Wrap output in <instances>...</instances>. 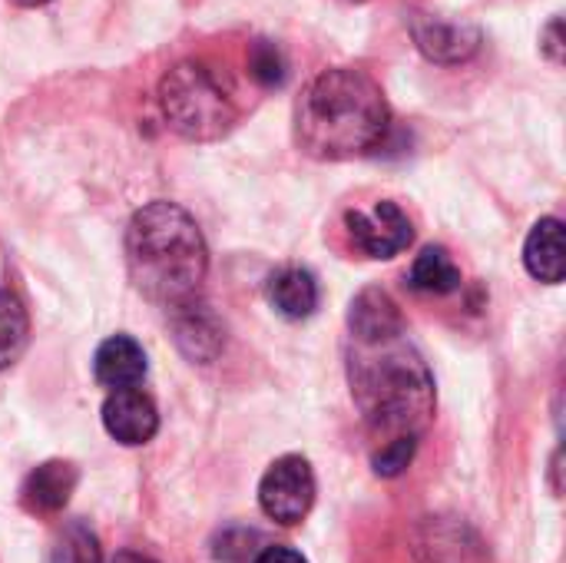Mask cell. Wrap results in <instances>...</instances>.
I'll list each match as a JSON object with an SVG mask.
<instances>
[{
	"label": "cell",
	"mask_w": 566,
	"mask_h": 563,
	"mask_svg": "<svg viewBox=\"0 0 566 563\" xmlns=\"http://www.w3.org/2000/svg\"><path fill=\"white\" fill-rule=\"evenodd\" d=\"M348 378L368 428L388 441L418 438L434 415V378L405 338V325L352 335Z\"/></svg>",
	"instance_id": "6da1fadb"
},
{
	"label": "cell",
	"mask_w": 566,
	"mask_h": 563,
	"mask_svg": "<svg viewBox=\"0 0 566 563\" xmlns=\"http://www.w3.org/2000/svg\"><path fill=\"white\" fill-rule=\"evenodd\" d=\"M388 126V100L365 70H325L295 103V139L315 159L365 156L385 143Z\"/></svg>",
	"instance_id": "7a4b0ae2"
},
{
	"label": "cell",
	"mask_w": 566,
	"mask_h": 563,
	"mask_svg": "<svg viewBox=\"0 0 566 563\" xmlns=\"http://www.w3.org/2000/svg\"><path fill=\"white\" fill-rule=\"evenodd\" d=\"M126 262L133 285L166 309H186L209 272L206 239L196 219L176 202H149L133 216Z\"/></svg>",
	"instance_id": "3957f363"
},
{
	"label": "cell",
	"mask_w": 566,
	"mask_h": 563,
	"mask_svg": "<svg viewBox=\"0 0 566 563\" xmlns=\"http://www.w3.org/2000/svg\"><path fill=\"white\" fill-rule=\"evenodd\" d=\"M159 103H163L169 126L179 136L196 139V143L226 136L239 116L235 100L226 90L222 76L199 60H186L163 76Z\"/></svg>",
	"instance_id": "277c9868"
},
{
	"label": "cell",
	"mask_w": 566,
	"mask_h": 563,
	"mask_svg": "<svg viewBox=\"0 0 566 563\" xmlns=\"http://www.w3.org/2000/svg\"><path fill=\"white\" fill-rule=\"evenodd\" d=\"M315 504V475L302 455H285L259 481V508L275 524L295 528Z\"/></svg>",
	"instance_id": "5b68a950"
},
{
	"label": "cell",
	"mask_w": 566,
	"mask_h": 563,
	"mask_svg": "<svg viewBox=\"0 0 566 563\" xmlns=\"http://www.w3.org/2000/svg\"><path fill=\"white\" fill-rule=\"evenodd\" d=\"M345 226H348L352 242L371 259H395L415 239L408 212L398 202H388V199L375 202L371 209L345 212Z\"/></svg>",
	"instance_id": "8992f818"
},
{
	"label": "cell",
	"mask_w": 566,
	"mask_h": 563,
	"mask_svg": "<svg viewBox=\"0 0 566 563\" xmlns=\"http://www.w3.org/2000/svg\"><path fill=\"white\" fill-rule=\"evenodd\" d=\"M103 428L113 441L136 448L156 438L159 431V415L149 395L139 388H116L103 402Z\"/></svg>",
	"instance_id": "52a82bcc"
},
{
	"label": "cell",
	"mask_w": 566,
	"mask_h": 563,
	"mask_svg": "<svg viewBox=\"0 0 566 563\" xmlns=\"http://www.w3.org/2000/svg\"><path fill=\"white\" fill-rule=\"evenodd\" d=\"M415 40L421 46V53L434 63H461L468 60L478 46H481V33L468 23H451L444 17H428L418 13L411 20Z\"/></svg>",
	"instance_id": "ba28073f"
},
{
	"label": "cell",
	"mask_w": 566,
	"mask_h": 563,
	"mask_svg": "<svg viewBox=\"0 0 566 563\" xmlns=\"http://www.w3.org/2000/svg\"><path fill=\"white\" fill-rule=\"evenodd\" d=\"M96 382L106 388H136L146 378V352L129 335H113L96 348L93 358Z\"/></svg>",
	"instance_id": "9c48e42d"
},
{
	"label": "cell",
	"mask_w": 566,
	"mask_h": 563,
	"mask_svg": "<svg viewBox=\"0 0 566 563\" xmlns=\"http://www.w3.org/2000/svg\"><path fill=\"white\" fill-rule=\"evenodd\" d=\"M73 488H76V468L70 461H46L27 475L20 501L33 514H56L66 508Z\"/></svg>",
	"instance_id": "30bf717a"
},
{
	"label": "cell",
	"mask_w": 566,
	"mask_h": 563,
	"mask_svg": "<svg viewBox=\"0 0 566 563\" xmlns=\"http://www.w3.org/2000/svg\"><path fill=\"white\" fill-rule=\"evenodd\" d=\"M524 265L537 282L557 285L566 275V246L564 222L560 219H541L524 246Z\"/></svg>",
	"instance_id": "8fae6325"
},
{
	"label": "cell",
	"mask_w": 566,
	"mask_h": 563,
	"mask_svg": "<svg viewBox=\"0 0 566 563\" xmlns=\"http://www.w3.org/2000/svg\"><path fill=\"white\" fill-rule=\"evenodd\" d=\"M269 302L292 322L308 319L318 309V282L308 269H282L269 279Z\"/></svg>",
	"instance_id": "7c38bea8"
},
{
	"label": "cell",
	"mask_w": 566,
	"mask_h": 563,
	"mask_svg": "<svg viewBox=\"0 0 566 563\" xmlns=\"http://www.w3.org/2000/svg\"><path fill=\"white\" fill-rule=\"evenodd\" d=\"M411 285L428 295H448L461 289V269L454 265L448 249L428 246L411 265Z\"/></svg>",
	"instance_id": "4fadbf2b"
},
{
	"label": "cell",
	"mask_w": 566,
	"mask_h": 563,
	"mask_svg": "<svg viewBox=\"0 0 566 563\" xmlns=\"http://www.w3.org/2000/svg\"><path fill=\"white\" fill-rule=\"evenodd\" d=\"M27 338H30V319L23 299L13 289H0V372L23 355Z\"/></svg>",
	"instance_id": "5bb4252c"
},
{
	"label": "cell",
	"mask_w": 566,
	"mask_h": 563,
	"mask_svg": "<svg viewBox=\"0 0 566 563\" xmlns=\"http://www.w3.org/2000/svg\"><path fill=\"white\" fill-rule=\"evenodd\" d=\"M50 563H103L99 544L83 524H66L50 551Z\"/></svg>",
	"instance_id": "9a60e30c"
},
{
	"label": "cell",
	"mask_w": 566,
	"mask_h": 563,
	"mask_svg": "<svg viewBox=\"0 0 566 563\" xmlns=\"http://www.w3.org/2000/svg\"><path fill=\"white\" fill-rule=\"evenodd\" d=\"M249 73L262 83V86H282L289 76V63L285 53L272 43V40H255L249 50Z\"/></svg>",
	"instance_id": "2e32d148"
},
{
	"label": "cell",
	"mask_w": 566,
	"mask_h": 563,
	"mask_svg": "<svg viewBox=\"0 0 566 563\" xmlns=\"http://www.w3.org/2000/svg\"><path fill=\"white\" fill-rule=\"evenodd\" d=\"M415 448H418V438H395V441H385L381 451L375 455V471H378L381 478L401 475V471L411 465Z\"/></svg>",
	"instance_id": "e0dca14e"
},
{
	"label": "cell",
	"mask_w": 566,
	"mask_h": 563,
	"mask_svg": "<svg viewBox=\"0 0 566 563\" xmlns=\"http://www.w3.org/2000/svg\"><path fill=\"white\" fill-rule=\"evenodd\" d=\"M255 563H308L298 551H292V548H265L259 557H255Z\"/></svg>",
	"instance_id": "ac0fdd59"
},
{
	"label": "cell",
	"mask_w": 566,
	"mask_h": 563,
	"mask_svg": "<svg viewBox=\"0 0 566 563\" xmlns=\"http://www.w3.org/2000/svg\"><path fill=\"white\" fill-rule=\"evenodd\" d=\"M557 30H560V20H554V23H551V33H557ZM547 50H551V56H554V60L560 63V43L554 40V43H551Z\"/></svg>",
	"instance_id": "d6986e66"
},
{
	"label": "cell",
	"mask_w": 566,
	"mask_h": 563,
	"mask_svg": "<svg viewBox=\"0 0 566 563\" xmlns=\"http://www.w3.org/2000/svg\"><path fill=\"white\" fill-rule=\"evenodd\" d=\"M113 563H153V561H146V557H139V554H119L116 561Z\"/></svg>",
	"instance_id": "ffe728a7"
},
{
	"label": "cell",
	"mask_w": 566,
	"mask_h": 563,
	"mask_svg": "<svg viewBox=\"0 0 566 563\" xmlns=\"http://www.w3.org/2000/svg\"><path fill=\"white\" fill-rule=\"evenodd\" d=\"M17 7H40V3H50V0H13Z\"/></svg>",
	"instance_id": "44dd1931"
}]
</instances>
